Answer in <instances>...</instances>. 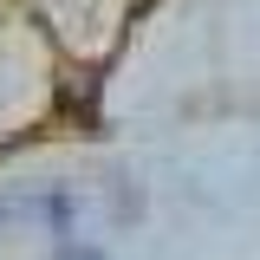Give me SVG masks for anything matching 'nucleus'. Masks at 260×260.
<instances>
[{
    "label": "nucleus",
    "instance_id": "nucleus-1",
    "mask_svg": "<svg viewBox=\"0 0 260 260\" xmlns=\"http://www.w3.org/2000/svg\"><path fill=\"white\" fill-rule=\"evenodd\" d=\"M59 260H104V254H98V247H78V241H72V247H59Z\"/></svg>",
    "mask_w": 260,
    "mask_h": 260
}]
</instances>
